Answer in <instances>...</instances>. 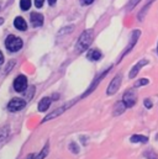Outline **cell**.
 Masks as SVG:
<instances>
[{
  "label": "cell",
  "instance_id": "cell-1",
  "mask_svg": "<svg viewBox=\"0 0 158 159\" xmlns=\"http://www.w3.org/2000/svg\"><path fill=\"white\" fill-rule=\"evenodd\" d=\"M91 41H93V31H84L78 39V42L76 44V51L78 53L86 51L88 47L90 46Z\"/></svg>",
  "mask_w": 158,
  "mask_h": 159
},
{
  "label": "cell",
  "instance_id": "cell-2",
  "mask_svg": "<svg viewBox=\"0 0 158 159\" xmlns=\"http://www.w3.org/2000/svg\"><path fill=\"white\" fill-rule=\"evenodd\" d=\"M22 40L20 37H16L14 35L7 36V39L5 40V46L7 48L9 52H17L22 48Z\"/></svg>",
  "mask_w": 158,
  "mask_h": 159
},
{
  "label": "cell",
  "instance_id": "cell-3",
  "mask_svg": "<svg viewBox=\"0 0 158 159\" xmlns=\"http://www.w3.org/2000/svg\"><path fill=\"white\" fill-rule=\"evenodd\" d=\"M25 106H26V100H24L21 98H14V99H11L9 101L7 110L11 111V112H16V111L22 110Z\"/></svg>",
  "mask_w": 158,
  "mask_h": 159
},
{
  "label": "cell",
  "instance_id": "cell-4",
  "mask_svg": "<svg viewBox=\"0 0 158 159\" xmlns=\"http://www.w3.org/2000/svg\"><path fill=\"white\" fill-rule=\"evenodd\" d=\"M137 101V96L133 90H127L122 96V104L125 107H132Z\"/></svg>",
  "mask_w": 158,
  "mask_h": 159
},
{
  "label": "cell",
  "instance_id": "cell-5",
  "mask_svg": "<svg viewBox=\"0 0 158 159\" xmlns=\"http://www.w3.org/2000/svg\"><path fill=\"white\" fill-rule=\"evenodd\" d=\"M121 80H122V75L121 74H118V75L114 77V79L111 80V83L109 84V86L106 89V94L108 95H114L118 91L120 85H121Z\"/></svg>",
  "mask_w": 158,
  "mask_h": 159
},
{
  "label": "cell",
  "instance_id": "cell-6",
  "mask_svg": "<svg viewBox=\"0 0 158 159\" xmlns=\"http://www.w3.org/2000/svg\"><path fill=\"white\" fill-rule=\"evenodd\" d=\"M14 89L17 93H24L27 89V78L25 75H19L14 80Z\"/></svg>",
  "mask_w": 158,
  "mask_h": 159
},
{
  "label": "cell",
  "instance_id": "cell-7",
  "mask_svg": "<svg viewBox=\"0 0 158 159\" xmlns=\"http://www.w3.org/2000/svg\"><path fill=\"white\" fill-rule=\"evenodd\" d=\"M140 36H141V31H140V30H136V31H133V34H132V37H131V41H130V44L126 47V49L123 51V53L121 54V57H120V59H118V61H121V59H122V58H123V57H125V56H126V54H127V53H128V52L132 49V47L136 44V41L138 40V37H140Z\"/></svg>",
  "mask_w": 158,
  "mask_h": 159
},
{
  "label": "cell",
  "instance_id": "cell-8",
  "mask_svg": "<svg viewBox=\"0 0 158 159\" xmlns=\"http://www.w3.org/2000/svg\"><path fill=\"white\" fill-rule=\"evenodd\" d=\"M110 69H111V67H109V68H108L106 70H104V72H103V73H101V74H100L99 77H96V78L94 79V81H93V83H91V85H90V88H89V89H88V90L85 91V94L83 95V98H84V96H86L88 94H90V93H93V90H94V89H95V88L98 86V84H99V83H100L101 80L104 79V77H105V75L108 74V72H109Z\"/></svg>",
  "mask_w": 158,
  "mask_h": 159
},
{
  "label": "cell",
  "instance_id": "cell-9",
  "mask_svg": "<svg viewBox=\"0 0 158 159\" xmlns=\"http://www.w3.org/2000/svg\"><path fill=\"white\" fill-rule=\"evenodd\" d=\"M146 64H148V61L147 59H142V61H140L138 63H136L133 67H132V69H131V72H130V74H128V78H135L137 74H138V72L141 70V68L142 67H145Z\"/></svg>",
  "mask_w": 158,
  "mask_h": 159
},
{
  "label": "cell",
  "instance_id": "cell-10",
  "mask_svg": "<svg viewBox=\"0 0 158 159\" xmlns=\"http://www.w3.org/2000/svg\"><path fill=\"white\" fill-rule=\"evenodd\" d=\"M73 102H71V104H67V105H64V106H62V107H59V109H57V110H54L53 112H51L49 115H47L44 119H43V121L42 122H46V121H48V120H52V119H54V117H57L58 115H62L68 107H71V105H72Z\"/></svg>",
  "mask_w": 158,
  "mask_h": 159
},
{
  "label": "cell",
  "instance_id": "cell-11",
  "mask_svg": "<svg viewBox=\"0 0 158 159\" xmlns=\"http://www.w3.org/2000/svg\"><path fill=\"white\" fill-rule=\"evenodd\" d=\"M31 24H32L34 27L42 26V24H43V15L39 14V12H32L31 14Z\"/></svg>",
  "mask_w": 158,
  "mask_h": 159
},
{
  "label": "cell",
  "instance_id": "cell-12",
  "mask_svg": "<svg viewBox=\"0 0 158 159\" xmlns=\"http://www.w3.org/2000/svg\"><path fill=\"white\" fill-rule=\"evenodd\" d=\"M51 102H52L51 98H43V99H41V101L39 102V111L40 112H44V111H47V110H48V107L51 106Z\"/></svg>",
  "mask_w": 158,
  "mask_h": 159
},
{
  "label": "cell",
  "instance_id": "cell-13",
  "mask_svg": "<svg viewBox=\"0 0 158 159\" xmlns=\"http://www.w3.org/2000/svg\"><path fill=\"white\" fill-rule=\"evenodd\" d=\"M14 26H15L17 30H20V31H25V30L27 29V24H26L25 19H22L21 16H17V17L14 20Z\"/></svg>",
  "mask_w": 158,
  "mask_h": 159
},
{
  "label": "cell",
  "instance_id": "cell-14",
  "mask_svg": "<svg viewBox=\"0 0 158 159\" xmlns=\"http://www.w3.org/2000/svg\"><path fill=\"white\" fill-rule=\"evenodd\" d=\"M130 142L131 143H147L148 142V137L143 136V134H132L131 138H130Z\"/></svg>",
  "mask_w": 158,
  "mask_h": 159
},
{
  "label": "cell",
  "instance_id": "cell-15",
  "mask_svg": "<svg viewBox=\"0 0 158 159\" xmlns=\"http://www.w3.org/2000/svg\"><path fill=\"white\" fill-rule=\"evenodd\" d=\"M86 57H88L89 61L96 62V61H99V59L101 58V52L98 51V49H91V51L88 52V56H86Z\"/></svg>",
  "mask_w": 158,
  "mask_h": 159
},
{
  "label": "cell",
  "instance_id": "cell-16",
  "mask_svg": "<svg viewBox=\"0 0 158 159\" xmlns=\"http://www.w3.org/2000/svg\"><path fill=\"white\" fill-rule=\"evenodd\" d=\"M48 152H49V142L46 143V146L42 148V151L40 152L37 156H35V159H44L46 157H47Z\"/></svg>",
  "mask_w": 158,
  "mask_h": 159
},
{
  "label": "cell",
  "instance_id": "cell-17",
  "mask_svg": "<svg viewBox=\"0 0 158 159\" xmlns=\"http://www.w3.org/2000/svg\"><path fill=\"white\" fill-rule=\"evenodd\" d=\"M125 105L122 104V101H120V102H118L116 105H115V109H114V115L115 116H118V115H120V114H122L123 111H125Z\"/></svg>",
  "mask_w": 158,
  "mask_h": 159
},
{
  "label": "cell",
  "instance_id": "cell-18",
  "mask_svg": "<svg viewBox=\"0 0 158 159\" xmlns=\"http://www.w3.org/2000/svg\"><path fill=\"white\" fill-rule=\"evenodd\" d=\"M20 7H21L24 11L29 10V9L31 7V0H20Z\"/></svg>",
  "mask_w": 158,
  "mask_h": 159
},
{
  "label": "cell",
  "instance_id": "cell-19",
  "mask_svg": "<svg viewBox=\"0 0 158 159\" xmlns=\"http://www.w3.org/2000/svg\"><path fill=\"white\" fill-rule=\"evenodd\" d=\"M145 157L148 159H158L157 153H156L153 149H147V151H145Z\"/></svg>",
  "mask_w": 158,
  "mask_h": 159
},
{
  "label": "cell",
  "instance_id": "cell-20",
  "mask_svg": "<svg viewBox=\"0 0 158 159\" xmlns=\"http://www.w3.org/2000/svg\"><path fill=\"white\" fill-rule=\"evenodd\" d=\"M69 151H72L74 154H78L79 152H80V148H79L78 144L76 142H71L69 143Z\"/></svg>",
  "mask_w": 158,
  "mask_h": 159
},
{
  "label": "cell",
  "instance_id": "cell-21",
  "mask_svg": "<svg viewBox=\"0 0 158 159\" xmlns=\"http://www.w3.org/2000/svg\"><path fill=\"white\" fill-rule=\"evenodd\" d=\"M147 84H150V80L143 78V79H140L138 81H136L135 83V86L136 88H140V86H143V85H147Z\"/></svg>",
  "mask_w": 158,
  "mask_h": 159
},
{
  "label": "cell",
  "instance_id": "cell-22",
  "mask_svg": "<svg viewBox=\"0 0 158 159\" xmlns=\"http://www.w3.org/2000/svg\"><path fill=\"white\" fill-rule=\"evenodd\" d=\"M143 104H145V107H146V109H151V107H152V101H151L150 99H145Z\"/></svg>",
  "mask_w": 158,
  "mask_h": 159
},
{
  "label": "cell",
  "instance_id": "cell-23",
  "mask_svg": "<svg viewBox=\"0 0 158 159\" xmlns=\"http://www.w3.org/2000/svg\"><path fill=\"white\" fill-rule=\"evenodd\" d=\"M141 0H131L130 1V5H128V10H131V9H133L136 5H137V2H140Z\"/></svg>",
  "mask_w": 158,
  "mask_h": 159
},
{
  "label": "cell",
  "instance_id": "cell-24",
  "mask_svg": "<svg viewBox=\"0 0 158 159\" xmlns=\"http://www.w3.org/2000/svg\"><path fill=\"white\" fill-rule=\"evenodd\" d=\"M43 2H44V0H35V5H36V7H42Z\"/></svg>",
  "mask_w": 158,
  "mask_h": 159
},
{
  "label": "cell",
  "instance_id": "cell-25",
  "mask_svg": "<svg viewBox=\"0 0 158 159\" xmlns=\"http://www.w3.org/2000/svg\"><path fill=\"white\" fill-rule=\"evenodd\" d=\"M80 2H81V5H90L94 2V0H80Z\"/></svg>",
  "mask_w": 158,
  "mask_h": 159
},
{
  "label": "cell",
  "instance_id": "cell-26",
  "mask_svg": "<svg viewBox=\"0 0 158 159\" xmlns=\"http://www.w3.org/2000/svg\"><path fill=\"white\" fill-rule=\"evenodd\" d=\"M4 63V56H2V53H1V51H0V66Z\"/></svg>",
  "mask_w": 158,
  "mask_h": 159
},
{
  "label": "cell",
  "instance_id": "cell-27",
  "mask_svg": "<svg viewBox=\"0 0 158 159\" xmlns=\"http://www.w3.org/2000/svg\"><path fill=\"white\" fill-rule=\"evenodd\" d=\"M26 159H35V154H29V156L26 157Z\"/></svg>",
  "mask_w": 158,
  "mask_h": 159
},
{
  "label": "cell",
  "instance_id": "cell-28",
  "mask_svg": "<svg viewBox=\"0 0 158 159\" xmlns=\"http://www.w3.org/2000/svg\"><path fill=\"white\" fill-rule=\"evenodd\" d=\"M56 1H57V0H48V4H49V5H54Z\"/></svg>",
  "mask_w": 158,
  "mask_h": 159
},
{
  "label": "cell",
  "instance_id": "cell-29",
  "mask_svg": "<svg viewBox=\"0 0 158 159\" xmlns=\"http://www.w3.org/2000/svg\"><path fill=\"white\" fill-rule=\"evenodd\" d=\"M2 21H4V20H2V19H1V17H0V25H1V24H2Z\"/></svg>",
  "mask_w": 158,
  "mask_h": 159
},
{
  "label": "cell",
  "instance_id": "cell-30",
  "mask_svg": "<svg viewBox=\"0 0 158 159\" xmlns=\"http://www.w3.org/2000/svg\"><path fill=\"white\" fill-rule=\"evenodd\" d=\"M157 52H158V44H157Z\"/></svg>",
  "mask_w": 158,
  "mask_h": 159
}]
</instances>
